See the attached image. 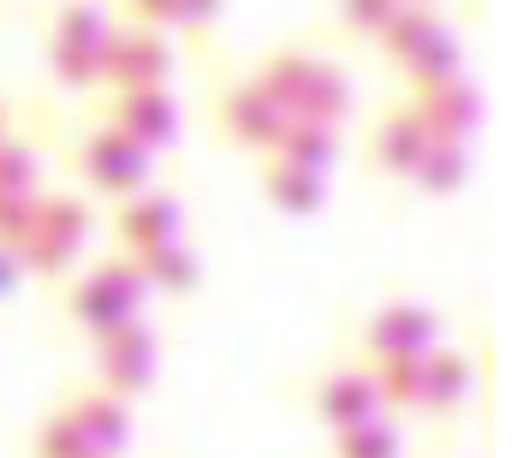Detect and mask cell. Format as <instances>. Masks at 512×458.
<instances>
[{
	"mask_svg": "<svg viewBox=\"0 0 512 458\" xmlns=\"http://www.w3.org/2000/svg\"><path fill=\"white\" fill-rule=\"evenodd\" d=\"M441 345V316L417 298H387L382 310H370L364 322V357L382 363V357H423Z\"/></svg>",
	"mask_w": 512,
	"mask_h": 458,
	"instance_id": "obj_6",
	"label": "cell"
},
{
	"mask_svg": "<svg viewBox=\"0 0 512 458\" xmlns=\"http://www.w3.org/2000/svg\"><path fill=\"white\" fill-rule=\"evenodd\" d=\"M262 197H268L280 215L304 221V215H316V209L328 203V173H310V167H292V161L268 155V161H262Z\"/></svg>",
	"mask_w": 512,
	"mask_h": 458,
	"instance_id": "obj_17",
	"label": "cell"
},
{
	"mask_svg": "<svg viewBox=\"0 0 512 458\" xmlns=\"http://www.w3.org/2000/svg\"><path fill=\"white\" fill-rule=\"evenodd\" d=\"M30 458H102V453H96V447H90V435L72 423V411H66V405H54V411L42 417V429H36Z\"/></svg>",
	"mask_w": 512,
	"mask_h": 458,
	"instance_id": "obj_23",
	"label": "cell"
},
{
	"mask_svg": "<svg viewBox=\"0 0 512 458\" xmlns=\"http://www.w3.org/2000/svg\"><path fill=\"white\" fill-rule=\"evenodd\" d=\"M399 6H405V0H340V18H346V30L382 42V30L399 18Z\"/></svg>",
	"mask_w": 512,
	"mask_h": 458,
	"instance_id": "obj_26",
	"label": "cell"
},
{
	"mask_svg": "<svg viewBox=\"0 0 512 458\" xmlns=\"http://www.w3.org/2000/svg\"><path fill=\"white\" fill-rule=\"evenodd\" d=\"M179 232H185V209H179L173 191H149L143 185V191L120 197V209H114V238H120L126 256H143V250H155V244H167Z\"/></svg>",
	"mask_w": 512,
	"mask_h": 458,
	"instance_id": "obj_13",
	"label": "cell"
},
{
	"mask_svg": "<svg viewBox=\"0 0 512 458\" xmlns=\"http://www.w3.org/2000/svg\"><path fill=\"white\" fill-rule=\"evenodd\" d=\"M251 84L286 119H328V125H340L346 108H352L346 72L334 60H322V54H304V48H274L251 72Z\"/></svg>",
	"mask_w": 512,
	"mask_h": 458,
	"instance_id": "obj_1",
	"label": "cell"
},
{
	"mask_svg": "<svg viewBox=\"0 0 512 458\" xmlns=\"http://www.w3.org/2000/svg\"><path fill=\"white\" fill-rule=\"evenodd\" d=\"M36 232V197H0V250H24V238Z\"/></svg>",
	"mask_w": 512,
	"mask_h": 458,
	"instance_id": "obj_27",
	"label": "cell"
},
{
	"mask_svg": "<svg viewBox=\"0 0 512 458\" xmlns=\"http://www.w3.org/2000/svg\"><path fill=\"white\" fill-rule=\"evenodd\" d=\"M423 357H382V363H370L382 405H393V411H423Z\"/></svg>",
	"mask_w": 512,
	"mask_h": 458,
	"instance_id": "obj_21",
	"label": "cell"
},
{
	"mask_svg": "<svg viewBox=\"0 0 512 458\" xmlns=\"http://www.w3.org/2000/svg\"><path fill=\"white\" fill-rule=\"evenodd\" d=\"M221 6H227V0H179V24H197V30H203V24L221 18Z\"/></svg>",
	"mask_w": 512,
	"mask_h": 458,
	"instance_id": "obj_29",
	"label": "cell"
},
{
	"mask_svg": "<svg viewBox=\"0 0 512 458\" xmlns=\"http://www.w3.org/2000/svg\"><path fill=\"white\" fill-rule=\"evenodd\" d=\"M131 262H137L143 286H149V292H167V298H185V292H197V280H203L197 250H191L185 238H167V244H155V250H143V256H131Z\"/></svg>",
	"mask_w": 512,
	"mask_h": 458,
	"instance_id": "obj_18",
	"label": "cell"
},
{
	"mask_svg": "<svg viewBox=\"0 0 512 458\" xmlns=\"http://www.w3.org/2000/svg\"><path fill=\"white\" fill-rule=\"evenodd\" d=\"M96 232V215L84 197H36V232L24 238L18 262L30 274H66Z\"/></svg>",
	"mask_w": 512,
	"mask_h": 458,
	"instance_id": "obj_5",
	"label": "cell"
},
{
	"mask_svg": "<svg viewBox=\"0 0 512 458\" xmlns=\"http://www.w3.org/2000/svg\"><path fill=\"white\" fill-rule=\"evenodd\" d=\"M66 411H72V423L90 435V447L102 458H120L131 447V399L120 393H108V387H96V381H84V387H72L66 399H60Z\"/></svg>",
	"mask_w": 512,
	"mask_h": 458,
	"instance_id": "obj_15",
	"label": "cell"
},
{
	"mask_svg": "<svg viewBox=\"0 0 512 458\" xmlns=\"http://www.w3.org/2000/svg\"><path fill=\"white\" fill-rule=\"evenodd\" d=\"M143 298H149V286H143L137 262H131V256H102L84 280H72L66 316H72L90 340H102V334H120L131 322H143Z\"/></svg>",
	"mask_w": 512,
	"mask_h": 458,
	"instance_id": "obj_2",
	"label": "cell"
},
{
	"mask_svg": "<svg viewBox=\"0 0 512 458\" xmlns=\"http://www.w3.org/2000/svg\"><path fill=\"white\" fill-rule=\"evenodd\" d=\"M334 458H399V429L387 417L352 423V429L334 435Z\"/></svg>",
	"mask_w": 512,
	"mask_h": 458,
	"instance_id": "obj_24",
	"label": "cell"
},
{
	"mask_svg": "<svg viewBox=\"0 0 512 458\" xmlns=\"http://www.w3.org/2000/svg\"><path fill=\"white\" fill-rule=\"evenodd\" d=\"M6 137H12V119H6V108H0V143H6Z\"/></svg>",
	"mask_w": 512,
	"mask_h": 458,
	"instance_id": "obj_31",
	"label": "cell"
},
{
	"mask_svg": "<svg viewBox=\"0 0 512 458\" xmlns=\"http://www.w3.org/2000/svg\"><path fill=\"white\" fill-rule=\"evenodd\" d=\"M155 357H161V340L149 334V322H131L120 334H102L96 340V387H108L120 399H137L155 381Z\"/></svg>",
	"mask_w": 512,
	"mask_h": 458,
	"instance_id": "obj_11",
	"label": "cell"
},
{
	"mask_svg": "<svg viewBox=\"0 0 512 458\" xmlns=\"http://www.w3.org/2000/svg\"><path fill=\"white\" fill-rule=\"evenodd\" d=\"M42 161L24 137H6L0 143V197H42Z\"/></svg>",
	"mask_w": 512,
	"mask_h": 458,
	"instance_id": "obj_25",
	"label": "cell"
},
{
	"mask_svg": "<svg viewBox=\"0 0 512 458\" xmlns=\"http://www.w3.org/2000/svg\"><path fill=\"white\" fill-rule=\"evenodd\" d=\"M429 143H435V137L423 131L417 108H411V102H399V108H387V114L370 125L364 155H370V167H376V173H387V179H411Z\"/></svg>",
	"mask_w": 512,
	"mask_h": 458,
	"instance_id": "obj_14",
	"label": "cell"
},
{
	"mask_svg": "<svg viewBox=\"0 0 512 458\" xmlns=\"http://www.w3.org/2000/svg\"><path fill=\"white\" fill-rule=\"evenodd\" d=\"M167 72H173V48H167L161 30H143V24L114 30L108 60H102V84H108L114 96H120V90H161Z\"/></svg>",
	"mask_w": 512,
	"mask_h": 458,
	"instance_id": "obj_9",
	"label": "cell"
},
{
	"mask_svg": "<svg viewBox=\"0 0 512 458\" xmlns=\"http://www.w3.org/2000/svg\"><path fill=\"white\" fill-rule=\"evenodd\" d=\"M149 167H155V155H149L143 143H131L126 131H114V125H96V131L84 137V149H78V173H84L96 191H108V197L143 191V185H149Z\"/></svg>",
	"mask_w": 512,
	"mask_h": 458,
	"instance_id": "obj_7",
	"label": "cell"
},
{
	"mask_svg": "<svg viewBox=\"0 0 512 458\" xmlns=\"http://www.w3.org/2000/svg\"><path fill=\"white\" fill-rule=\"evenodd\" d=\"M215 125H221V137H227L233 149L268 155V149L280 143V131H286V114L256 90L251 78H239V84H227V90L215 96Z\"/></svg>",
	"mask_w": 512,
	"mask_h": 458,
	"instance_id": "obj_12",
	"label": "cell"
},
{
	"mask_svg": "<svg viewBox=\"0 0 512 458\" xmlns=\"http://www.w3.org/2000/svg\"><path fill=\"white\" fill-rule=\"evenodd\" d=\"M108 125L126 131L131 143H143L155 155V149H167L179 137V102L167 96V84L161 90H120L114 108H108Z\"/></svg>",
	"mask_w": 512,
	"mask_h": 458,
	"instance_id": "obj_16",
	"label": "cell"
},
{
	"mask_svg": "<svg viewBox=\"0 0 512 458\" xmlns=\"http://www.w3.org/2000/svg\"><path fill=\"white\" fill-rule=\"evenodd\" d=\"M310 411H316V423L322 429H352V423H370V417H382V393H376V375L364 369V363H334V369H322L316 381H310Z\"/></svg>",
	"mask_w": 512,
	"mask_h": 458,
	"instance_id": "obj_8",
	"label": "cell"
},
{
	"mask_svg": "<svg viewBox=\"0 0 512 458\" xmlns=\"http://www.w3.org/2000/svg\"><path fill=\"white\" fill-rule=\"evenodd\" d=\"M18 268H24V262H18L12 250H0V298H6L12 286H18Z\"/></svg>",
	"mask_w": 512,
	"mask_h": 458,
	"instance_id": "obj_30",
	"label": "cell"
},
{
	"mask_svg": "<svg viewBox=\"0 0 512 458\" xmlns=\"http://www.w3.org/2000/svg\"><path fill=\"white\" fill-rule=\"evenodd\" d=\"M382 48H387V60L411 78V90H429L441 78H459V36L429 6H399V18L382 30Z\"/></svg>",
	"mask_w": 512,
	"mask_h": 458,
	"instance_id": "obj_4",
	"label": "cell"
},
{
	"mask_svg": "<svg viewBox=\"0 0 512 458\" xmlns=\"http://www.w3.org/2000/svg\"><path fill=\"white\" fill-rule=\"evenodd\" d=\"M411 108L423 119V131L435 137V143H465L471 149V137L483 131V96H477V84L459 72V78H441V84H429V90H411Z\"/></svg>",
	"mask_w": 512,
	"mask_h": 458,
	"instance_id": "obj_10",
	"label": "cell"
},
{
	"mask_svg": "<svg viewBox=\"0 0 512 458\" xmlns=\"http://www.w3.org/2000/svg\"><path fill=\"white\" fill-rule=\"evenodd\" d=\"M131 18L143 24V30H167V24H179V0H126Z\"/></svg>",
	"mask_w": 512,
	"mask_h": 458,
	"instance_id": "obj_28",
	"label": "cell"
},
{
	"mask_svg": "<svg viewBox=\"0 0 512 458\" xmlns=\"http://www.w3.org/2000/svg\"><path fill=\"white\" fill-rule=\"evenodd\" d=\"M405 6H423V0H405Z\"/></svg>",
	"mask_w": 512,
	"mask_h": 458,
	"instance_id": "obj_32",
	"label": "cell"
},
{
	"mask_svg": "<svg viewBox=\"0 0 512 458\" xmlns=\"http://www.w3.org/2000/svg\"><path fill=\"white\" fill-rule=\"evenodd\" d=\"M465 393H471V357H465V351L435 345V351L423 357V411L453 417V411L465 405Z\"/></svg>",
	"mask_w": 512,
	"mask_h": 458,
	"instance_id": "obj_20",
	"label": "cell"
},
{
	"mask_svg": "<svg viewBox=\"0 0 512 458\" xmlns=\"http://www.w3.org/2000/svg\"><path fill=\"white\" fill-rule=\"evenodd\" d=\"M465 173H471V149H465V143H429L423 161H417V173H411V185L447 197V191L465 185Z\"/></svg>",
	"mask_w": 512,
	"mask_h": 458,
	"instance_id": "obj_22",
	"label": "cell"
},
{
	"mask_svg": "<svg viewBox=\"0 0 512 458\" xmlns=\"http://www.w3.org/2000/svg\"><path fill=\"white\" fill-rule=\"evenodd\" d=\"M268 155H280L292 167H310V173H328L334 155H340V125H328V119H286V131H280V143Z\"/></svg>",
	"mask_w": 512,
	"mask_h": 458,
	"instance_id": "obj_19",
	"label": "cell"
},
{
	"mask_svg": "<svg viewBox=\"0 0 512 458\" xmlns=\"http://www.w3.org/2000/svg\"><path fill=\"white\" fill-rule=\"evenodd\" d=\"M114 30H120V24H114V12H108L102 0H66V6L54 12V36H48L54 78H60L66 90H96Z\"/></svg>",
	"mask_w": 512,
	"mask_h": 458,
	"instance_id": "obj_3",
	"label": "cell"
}]
</instances>
